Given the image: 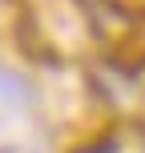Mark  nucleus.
Segmentation results:
<instances>
[{
	"label": "nucleus",
	"mask_w": 145,
	"mask_h": 153,
	"mask_svg": "<svg viewBox=\"0 0 145 153\" xmlns=\"http://www.w3.org/2000/svg\"><path fill=\"white\" fill-rule=\"evenodd\" d=\"M16 8L28 48L48 61H73L81 56L85 40L97 36L89 0H16Z\"/></svg>",
	"instance_id": "f257e3e1"
}]
</instances>
